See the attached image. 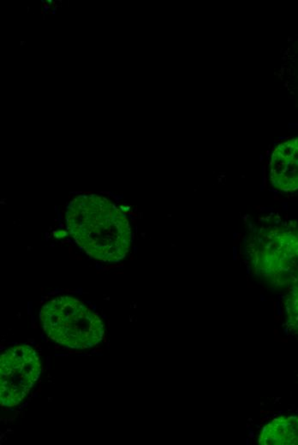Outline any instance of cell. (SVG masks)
Masks as SVG:
<instances>
[{"mask_svg":"<svg viewBox=\"0 0 298 445\" xmlns=\"http://www.w3.org/2000/svg\"><path fill=\"white\" fill-rule=\"evenodd\" d=\"M48 400H49V402H52V398L49 397V398H48Z\"/></svg>","mask_w":298,"mask_h":445,"instance_id":"obj_13","label":"cell"},{"mask_svg":"<svg viewBox=\"0 0 298 445\" xmlns=\"http://www.w3.org/2000/svg\"><path fill=\"white\" fill-rule=\"evenodd\" d=\"M31 401H32V397H31V398H29V399H28V402H31Z\"/></svg>","mask_w":298,"mask_h":445,"instance_id":"obj_14","label":"cell"},{"mask_svg":"<svg viewBox=\"0 0 298 445\" xmlns=\"http://www.w3.org/2000/svg\"><path fill=\"white\" fill-rule=\"evenodd\" d=\"M28 405H29V402H27L24 403V405H22L21 407V408H19V409H20V410L24 409V408H26V407H28Z\"/></svg>","mask_w":298,"mask_h":445,"instance_id":"obj_7","label":"cell"},{"mask_svg":"<svg viewBox=\"0 0 298 445\" xmlns=\"http://www.w3.org/2000/svg\"><path fill=\"white\" fill-rule=\"evenodd\" d=\"M262 445H298V416H282L267 423L259 433Z\"/></svg>","mask_w":298,"mask_h":445,"instance_id":"obj_3","label":"cell"},{"mask_svg":"<svg viewBox=\"0 0 298 445\" xmlns=\"http://www.w3.org/2000/svg\"><path fill=\"white\" fill-rule=\"evenodd\" d=\"M108 348L110 349V344H108Z\"/></svg>","mask_w":298,"mask_h":445,"instance_id":"obj_18","label":"cell"},{"mask_svg":"<svg viewBox=\"0 0 298 445\" xmlns=\"http://www.w3.org/2000/svg\"><path fill=\"white\" fill-rule=\"evenodd\" d=\"M97 356H102V353H101L98 352V353H97Z\"/></svg>","mask_w":298,"mask_h":445,"instance_id":"obj_10","label":"cell"},{"mask_svg":"<svg viewBox=\"0 0 298 445\" xmlns=\"http://www.w3.org/2000/svg\"><path fill=\"white\" fill-rule=\"evenodd\" d=\"M53 234H55V238H62L66 237L67 232L64 231H55L53 232Z\"/></svg>","mask_w":298,"mask_h":445,"instance_id":"obj_5","label":"cell"},{"mask_svg":"<svg viewBox=\"0 0 298 445\" xmlns=\"http://www.w3.org/2000/svg\"><path fill=\"white\" fill-rule=\"evenodd\" d=\"M55 349H60V347H59V346H56Z\"/></svg>","mask_w":298,"mask_h":445,"instance_id":"obj_15","label":"cell"},{"mask_svg":"<svg viewBox=\"0 0 298 445\" xmlns=\"http://www.w3.org/2000/svg\"><path fill=\"white\" fill-rule=\"evenodd\" d=\"M103 317H104L106 319H108V318H106L105 314H103Z\"/></svg>","mask_w":298,"mask_h":445,"instance_id":"obj_16","label":"cell"},{"mask_svg":"<svg viewBox=\"0 0 298 445\" xmlns=\"http://www.w3.org/2000/svg\"><path fill=\"white\" fill-rule=\"evenodd\" d=\"M3 349H5V346H3V345H2V346H1V348H0V351H3Z\"/></svg>","mask_w":298,"mask_h":445,"instance_id":"obj_11","label":"cell"},{"mask_svg":"<svg viewBox=\"0 0 298 445\" xmlns=\"http://www.w3.org/2000/svg\"><path fill=\"white\" fill-rule=\"evenodd\" d=\"M246 254L255 275L275 287L298 276V221L269 218L251 230Z\"/></svg>","mask_w":298,"mask_h":445,"instance_id":"obj_1","label":"cell"},{"mask_svg":"<svg viewBox=\"0 0 298 445\" xmlns=\"http://www.w3.org/2000/svg\"><path fill=\"white\" fill-rule=\"evenodd\" d=\"M269 168L274 188L284 192L298 190V138L286 140L275 148Z\"/></svg>","mask_w":298,"mask_h":445,"instance_id":"obj_2","label":"cell"},{"mask_svg":"<svg viewBox=\"0 0 298 445\" xmlns=\"http://www.w3.org/2000/svg\"><path fill=\"white\" fill-rule=\"evenodd\" d=\"M103 340H104L105 342H108V338H106V337H104V338H103Z\"/></svg>","mask_w":298,"mask_h":445,"instance_id":"obj_12","label":"cell"},{"mask_svg":"<svg viewBox=\"0 0 298 445\" xmlns=\"http://www.w3.org/2000/svg\"><path fill=\"white\" fill-rule=\"evenodd\" d=\"M68 355H66V353H55V356L58 357H64V356H67Z\"/></svg>","mask_w":298,"mask_h":445,"instance_id":"obj_8","label":"cell"},{"mask_svg":"<svg viewBox=\"0 0 298 445\" xmlns=\"http://www.w3.org/2000/svg\"><path fill=\"white\" fill-rule=\"evenodd\" d=\"M49 342V338L48 340H45V342Z\"/></svg>","mask_w":298,"mask_h":445,"instance_id":"obj_17","label":"cell"},{"mask_svg":"<svg viewBox=\"0 0 298 445\" xmlns=\"http://www.w3.org/2000/svg\"><path fill=\"white\" fill-rule=\"evenodd\" d=\"M41 337L42 341H44V342H45V337H44V334H41Z\"/></svg>","mask_w":298,"mask_h":445,"instance_id":"obj_9","label":"cell"},{"mask_svg":"<svg viewBox=\"0 0 298 445\" xmlns=\"http://www.w3.org/2000/svg\"><path fill=\"white\" fill-rule=\"evenodd\" d=\"M284 305L286 324L290 332L298 335V276L288 286Z\"/></svg>","mask_w":298,"mask_h":445,"instance_id":"obj_4","label":"cell"},{"mask_svg":"<svg viewBox=\"0 0 298 445\" xmlns=\"http://www.w3.org/2000/svg\"><path fill=\"white\" fill-rule=\"evenodd\" d=\"M51 368V357L48 356L47 360V370Z\"/></svg>","mask_w":298,"mask_h":445,"instance_id":"obj_6","label":"cell"}]
</instances>
